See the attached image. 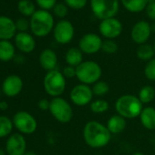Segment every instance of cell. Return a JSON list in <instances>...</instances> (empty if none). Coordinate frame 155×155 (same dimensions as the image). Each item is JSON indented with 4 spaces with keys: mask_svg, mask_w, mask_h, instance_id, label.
<instances>
[{
    "mask_svg": "<svg viewBox=\"0 0 155 155\" xmlns=\"http://www.w3.org/2000/svg\"><path fill=\"white\" fill-rule=\"evenodd\" d=\"M39 63L41 67L47 71L56 69L58 65V57L54 50L50 48L44 49L39 55Z\"/></svg>",
    "mask_w": 155,
    "mask_h": 155,
    "instance_id": "ac0fdd59",
    "label": "cell"
},
{
    "mask_svg": "<svg viewBox=\"0 0 155 155\" xmlns=\"http://www.w3.org/2000/svg\"><path fill=\"white\" fill-rule=\"evenodd\" d=\"M13 124L23 134H32L38 128V122L36 119L28 112L25 110L18 111L13 117Z\"/></svg>",
    "mask_w": 155,
    "mask_h": 155,
    "instance_id": "ba28073f",
    "label": "cell"
},
{
    "mask_svg": "<svg viewBox=\"0 0 155 155\" xmlns=\"http://www.w3.org/2000/svg\"><path fill=\"white\" fill-rule=\"evenodd\" d=\"M92 89V92L95 96H99V97H101L105 94H107L110 91V86L107 82L105 81H99L98 82H96L93 87L91 88Z\"/></svg>",
    "mask_w": 155,
    "mask_h": 155,
    "instance_id": "f1b7e54d",
    "label": "cell"
},
{
    "mask_svg": "<svg viewBox=\"0 0 155 155\" xmlns=\"http://www.w3.org/2000/svg\"><path fill=\"white\" fill-rule=\"evenodd\" d=\"M138 98L142 102V104L151 102L155 99L154 88L152 86H150V85H146V86L142 87L140 89V91H139Z\"/></svg>",
    "mask_w": 155,
    "mask_h": 155,
    "instance_id": "d4e9b609",
    "label": "cell"
},
{
    "mask_svg": "<svg viewBox=\"0 0 155 155\" xmlns=\"http://www.w3.org/2000/svg\"><path fill=\"white\" fill-rule=\"evenodd\" d=\"M75 29L72 23L66 19L58 21L53 29V36L55 40L62 45L68 44L73 39Z\"/></svg>",
    "mask_w": 155,
    "mask_h": 155,
    "instance_id": "30bf717a",
    "label": "cell"
},
{
    "mask_svg": "<svg viewBox=\"0 0 155 155\" xmlns=\"http://www.w3.org/2000/svg\"><path fill=\"white\" fill-rule=\"evenodd\" d=\"M14 61L18 64H23L25 63V58L22 55H18V56H15Z\"/></svg>",
    "mask_w": 155,
    "mask_h": 155,
    "instance_id": "f35d334b",
    "label": "cell"
},
{
    "mask_svg": "<svg viewBox=\"0 0 155 155\" xmlns=\"http://www.w3.org/2000/svg\"><path fill=\"white\" fill-rule=\"evenodd\" d=\"M31 32L38 38L48 36L53 31L55 27L54 18L52 14L47 10H37L30 18Z\"/></svg>",
    "mask_w": 155,
    "mask_h": 155,
    "instance_id": "7a4b0ae2",
    "label": "cell"
},
{
    "mask_svg": "<svg viewBox=\"0 0 155 155\" xmlns=\"http://www.w3.org/2000/svg\"><path fill=\"white\" fill-rule=\"evenodd\" d=\"M13 121L7 116H0V138L9 135L13 130Z\"/></svg>",
    "mask_w": 155,
    "mask_h": 155,
    "instance_id": "4316f807",
    "label": "cell"
},
{
    "mask_svg": "<svg viewBox=\"0 0 155 155\" xmlns=\"http://www.w3.org/2000/svg\"><path fill=\"white\" fill-rule=\"evenodd\" d=\"M142 102L133 95H122L115 102V110L119 115L125 119H135L139 117L143 110Z\"/></svg>",
    "mask_w": 155,
    "mask_h": 155,
    "instance_id": "3957f363",
    "label": "cell"
},
{
    "mask_svg": "<svg viewBox=\"0 0 155 155\" xmlns=\"http://www.w3.org/2000/svg\"><path fill=\"white\" fill-rule=\"evenodd\" d=\"M38 106L40 110H49V107H50V101H48L46 99H42L38 102Z\"/></svg>",
    "mask_w": 155,
    "mask_h": 155,
    "instance_id": "74e56055",
    "label": "cell"
},
{
    "mask_svg": "<svg viewBox=\"0 0 155 155\" xmlns=\"http://www.w3.org/2000/svg\"><path fill=\"white\" fill-rule=\"evenodd\" d=\"M99 31L101 35L106 39H114L121 34L122 24L119 19L115 18L104 19L100 23Z\"/></svg>",
    "mask_w": 155,
    "mask_h": 155,
    "instance_id": "7c38bea8",
    "label": "cell"
},
{
    "mask_svg": "<svg viewBox=\"0 0 155 155\" xmlns=\"http://www.w3.org/2000/svg\"><path fill=\"white\" fill-rule=\"evenodd\" d=\"M25 155H38L35 151H32V150H30V151H27L26 153H25Z\"/></svg>",
    "mask_w": 155,
    "mask_h": 155,
    "instance_id": "60d3db41",
    "label": "cell"
},
{
    "mask_svg": "<svg viewBox=\"0 0 155 155\" xmlns=\"http://www.w3.org/2000/svg\"><path fill=\"white\" fill-rule=\"evenodd\" d=\"M62 74L66 79H72V78L76 77V68L71 67V66H67L63 68Z\"/></svg>",
    "mask_w": 155,
    "mask_h": 155,
    "instance_id": "8d00e7d4",
    "label": "cell"
},
{
    "mask_svg": "<svg viewBox=\"0 0 155 155\" xmlns=\"http://www.w3.org/2000/svg\"><path fill=\"white\" fill-rule=\"evenodd\" d=\"M131 155H145V154H143L142 152H140V151H137V152H134V153H132Z\"/></svg>",
    "mask_w": 155,
    "mask_h": 155,
    "instance_id": "7bdbcfd3",
    "label": "cell"
},
{
    "mask_svg": "<svg viewBox=\"0 0 155 155\" xmlns=\"http://www.w3.org/2000/svg\"><path fill=\"white\" fill-rule=\"evenodd\" d=\"M23 89L22 79L18 75H9L3 81L2 91L4 94L8 97L18 96Z\"/></svg>",
    "mask_w": 155,
    "mask_h": 155,
    "instance_id": "9a60e30c",
    "label": "cell"
},
{
    "mask_svg": "<svg viewBox=\"0 0 155 155\" xmlns=\"http://www.w3.org/2000/svg\"><path fill=\"white\" fill-rule=\"evenodd\" d=\"M17 30L19 32H27L28 28H30V22L28 21L26 18H19L16 22Z\"/></svg>",
    "mask_w": 155,
    "mask_h": 155,
    "instance_id": "e575fe53",
    "label": "cell"
},
{
    "mask_svg": "<svg viewBox=\"0 0 155 155\" xmlns=\"http://www.w3.org/2000/svg\"><path fill=\"white\" fill-rule=\"evenodd\" d=\"M153 48H154V52H155V41H154V45H153Z\"/></svg>",
    "mask_w": 155,
    "mask_h": 155,
    "instance_id": "bcb514c9",
    "label": "cell"
},
{
    "mask_svg": "<svg viewBox=\"0 0 155 155\" xmlns=\"http://www.w3.org/2000/svg\"><path fill=\"white\" fill-rule=\"evenodd\" d=\"M65 60L68 66L77 68L83 62V53L79 48H70L65 55Z\"/></svg>",
    "mask_w": 155,
    "mask_h": 155,
    "instance_id": "44dd1931",
    "label": "cell"
},
{
    "mask_svg": "<svg viewBox=\"0 0 155 155\" xmlns=\"http://www.w3.org/2000/svg\"><path fill=\"white\" fill-rule=\"evenodd\" d=\"M43 86L45 91L49 96L53 98L59 97L64 93L66 90V86H67L66 78L64 77L62 72L57 69L48 71V73L44 78Z\"/></svg>",
    "mask_w": 155,
    "mask_h": 155,
    "instance_id": "5b68a950",
    "label": "cell"
},
{
    "mask_svg": "<svg viewBox=\"0 0 155 155\" xmlns=\"http://www.w3.org/2000/svg\"><path fill=\"white\" fill-rule=\"evenodd\" d=\"M16 35V22L8 17L0 16V40H9Z\"/></svg>",
    "mask_w": 155,
    "mask_h": 155,
    "instance_id": "e0dca14e",
    "label": "cell"
},
{
    "mask_svg": "<svg viewBox=\"0 0 155 155\" xmlns=\"http://www.w3.org/2000/svg\"><path fill=\"white\" fill-rule=\"evenodd\" d=\"M120 3L123 8L131 13H140L145 10L148 0H120Z\"/></svg>",
    "mask_w": 155,
    "mask_h": 155,
    "instance_id": "603a6c76",
    "label": "cell"
},
{
    "mask_svg": "<svg viewBox=\"0 0 155 155\" xmlns=\"http://www.w3.org/2000/svg\"><path fill=\"white\" fill-rule=\"evenodd\" d=\"M91 8L101 21L115 18L120 9V0H91Z\"/></svg>",
    "mask_w": 155,
    "mask_h": 155,
    "instance_id": "8992f818",
    "label": "cell"
},
{
    "mask_svg": "<svg viewBox=\"0 0 155 155\" xmlns=\"http://www.w3.org/2000/svg\"><path fill=\"white\" fill-rule=\"evenodd\" d=\"M53 13L56 17L59 18H64L68 13V9L65 3H57L56 6L53 8Z\"/></svg>",
    "mask_w": 155,
    "mask_h": 155,
    "instance_id": "d6a6232c",
    "label": "cell"
},
{
    "mask_svg": "<svg viewBox=\"0 0 155 155\" xmlns=\"http://www.w3.org/2000/svg\"><path fill=\"white\" fill-rule=\"evenodd\" d=\"M83 138L86 144L91 148L100 149L109 144L111 139V133L107 126L99 121L91 120L84 126Z\"/></svg>",
    "mask_w": 155,
    "mask_h": 155,
    "instance_id": "6da1fadb",
    "label": "cell"
},
{
    "mask_svg": "<svg viewBox=\"0 0 155 155\" xmlns=\"http://www.w3.org/2000/svg\"><path fill=\"white\" fill-rule=\"evenodd\" d=\"M154 55H155V52H154L153 46L147 44V43L140 45L136 51L137 58L139 59H140L142 61H146V62L154 58Z\"/></svg>",
    "mask_w": 155,
    "mask_h": 155,
    "instance_id": "cb8c5ba5",
    "label": "cell"
},
{
    "mask_svg": "<svg viewBox=\"0 0 155 155\" xmlns=\"http://www.w3.org/2000/svg\"><path fill=\"white\" fill-rule=\"evenodd\" d=\"M36 2L41 9L48 11L53 9V8L56 6L57 0H36Z\"/></svg>",
    "mask_w": 155,
    "mask_h": 155,
    "instance_id": "836d02e7",
    "label": "cell"
},
{
    "mask_svg": "<svg viewBox=\"0 0 155 155\" xmlns=\"http://www.w3.org/2000/svg\"><path fill=\"white\" fill-rule=\"evenodd\" d=\"M8 108V104L6 101H1V102H0V110H6Z\"/></svg>",
    "mask_w": 155,
    "mask_h": 155,
    "instance_id": "ab89813d",
    "label": "cell"
},
{
    "mask_svg": "<svg viewBox=\"0 0 155 155\" xmlns=\"http://www.w3.org/2000/svg\"><path fill=\"white\" fill-rule=\"evenodd\" d=\"M151 34V27L150 25L144 20L139 21L131 28L130 31V38L132 41L136 44L142 45L147 43L148 39L150 38Z\"/></svg>",
    "mask_w": 155,
    "mask_h": 155,
    "instance_id": "4fadbf2b",
    "label": "cell"
},
{
    "mask_svg": "<svg viewBox=\"0 0 155 155\" xmlns=\"http://www.w3.org/2000/svg\"><path fill=\"white\" fill-rule=\"evenodd\" d=\"M93 96L92 89L89 85L82 83L76 85L69 93L71 102L79 107H84L89 103H91Z\"/></svg>",
    "mask_w": 155,
    "mask_h": 155,
    "instance_id": "9c48e42d",
    "label": "cell"
},
{
    "mask_svg": "<svg viewBox=\"0 0 155 155\" xmlns=\"http://www.w3.org/2000/svg\"><path fill=\"white\" fill-rule=\"evenodd\" d=\"M64 3L68 8L75 10H80L87 6L88 0H64Z\"/></svg>",
    "mask_w": 155,
    "mask_h": 155,
    "instance_id": "1f68e13d",
    "label": "cell"
},
{
    "mask_svg": "<svg viewBox=\"0 0 155 155\" xmlns=\"http://www.w3.org/2000/svg\"><path fill=\"white\" fill-rule=\"evenodd\" d=\"M119 46L113 39H106L102 43L101 50L106 54H114L118 51Z\"/></svg>",
    "mask_w": 155,
    "mask_h": 155,
    "instance_id": "4dcf8cb0",
    "label": "cell"
},
{
    "mask_svg": "<svg viewBox=\"0 0 155 155\" xmlns=\"http://www.w3.org/2000/svg\"><path fill=\"white\" fill-rule=\"evenodd\" d=\"M18 11L25 17H32L33 14L37 11L36 7L30 0H20L18 3Z\"/></svg>",
    "mask_w": 155,
    "mask_h": 155,
    "instance_id": "484cf974",
    "label": "cell"
},
{
    "mask_svg": "<svg viewBox=\"0 0 155 155\" xmlns=\"http://www.w3.org/2000/svg\"><path fill=\"white\" fill-rule=\"evenodd\" d=\"M149 3H151V2H155V0H148Z\"/></svg>",
    "mask_w": 155,
    "mask_h": 155,
    "instance_id": "f6af8a7d",
    "label": "cell"
},
{
    "mask_svg": "<svg viewBox=\"0 0 155 155\" xmlns=\"http://www.w3.org/2000/svg\"><path fill=\"white\" fill-rule=\"evenodd\" d=\"M102 75L101 67L95 61H83L76 68V78L82 84L91 85L98 82Z\"/></svg>",
    "mask_w": 155,
    "mask_h": 155,
    "instance_id": "277c9868",
    "label": "cell"
},
{
    "mask_svg": "<svg viewBox=\"0 0 155 155\" xmlns=\"http://www.w3.org/2000/svg\"><path fill=\"white\" fill-rule=\"evenodd\" d=\"M102 39L101 38L94 33L85 34L79 41V48L84 54L92 55L96 54L102 48Z\"/></svg>",
    "mask_w": 155,
    "mask_h": 155,
    "instance_id": "8fae6325",
    "label": "cell"
},
{
    "mask_svg": "<svg viewBox=\"0 0 155 155\" xmlns=\"http://www.w3.org/2000/svg\"><path fill=\"white\" fill-rule=\"evenodd\" d=\"M27 142L21 133H13L9 136L6 144V151L8 155H25Z\"/></svg>",
    "mask_w": 155,
    "mask_h": 155,
    "instance_id": "5bb4252c",
    "label": "cell"
},
{
    "mask_svg": "<svg viewBox=\"0 0 155 155\" xmlns=\"http://www.w3.org/2000/svg\"><path fill=\"white\" fill-rule=\"evenodd\" d=\"M126 119L119 114L111 116L107 121V128L111 134H119L126 128Z\"/></svg>",
    "mask_w": 155,
    "mask_h": 155,
    "instance_id": "d6986e66",
    "label": "cell"
},
{
    "mask_svg": "<svg viewBox=\"0 0 155 155\" xmlns=\"http://www.w3.org/2000/svg\"><path fill=\"white\" fill-rule=\"evenodd\" d=\"M0 155H5V151L0 149Z\"/></svg>",
    "mask_w": 155,
    "mask_h": 155,
    "instance_id": "ee69618b",
    "label": "cell"
},
{
    "mask_svg": "<svg viewBox=\"0 0 155 155\" xmlns=\"http://www.w3.org/2000/svg\"><path fill=\"white\" fill-rule=\"evenodd\" d=\"M144 75L149 81H155V58L148 61L144 68Z\"/></svg>",
    "mask_w": 155,
    "mask_h": 155,
    "instance_id": "f546056e",
    "label": "cell"
},
{
    "mask_svg": "<svg viewBox=\"0 0 155 155\" xmlns=\"http://www.w3.org/2000/svg\"><path fill=\"white\" fill-rule=\"evenodd\" d=\"M145 12L147 17L155 22V2H151V3H148L146 8H145Z\"/></svg>",
    "mask_w": 155,
    "mask_h": 155,
    "instance_id": "d590c367",
    "label": "cell"
},
{
    "mask_svg": "<svg viewBox=\"0 0 155 155\" xmlns=\"http://www.w3.org/2000/svg\"><path fill=\"white\" fill-rule=\"evenodd\" d=\"M140 120L142 126L145 129L149 130H155V108L153 107L143 108L140 115Z\"/></svg>",
    "mask_w": 155,
    "mask_h": 155,
    "instance_id": "ffe728a7",
    "label": "cell"
},
{
    "mask_svg": "<svg viewBox=\"0 0 155 155\" xmlns=\"http://www.w3.org/2000/svg\"><path fill=\"white\" fill-rule=\"evenodd\" d=\"M16 47L24 53H31L36 48L34 38L28 32H18L15 37Z\"/></svg>",
    "mask_w": 155,
    "mask_h": 155,
    "instance_id": "2e32d148",
    "label": "cell"
},
{
    "mask_svg": "<svg viewBox=\"0 0 155 155\" xmlns=\"http://www.w3.org/2000/svg\"><path fill=\"white\" fill-rule=\"evenodd\" d=\"M49 111L51 115L61 123L69 122L74 115L71 105L63 98L57 97L50 101Z\"/></svg>",
    "mask_w": 155,
    "mask_h": 155,
    "instance_id": "52a82bcc",
    "label": "cell"
},
{
    "mask_svg": "<svg viewBox=\"0 0 155 155\" xmlns=\"http://www.w3.org/2000/svg\"><path fill=\"white\" fill-rule=\"evenodd\" d=\"M15 58V47L9 40H0V60L8 62Z\"/></svg>",
    "mask_w": 155,
    "mask_h": 155,
    "instance_id": "7402d4cb",
    "label": "cell"
},
{
    "mask_svg": "<svg viewBox=\"0 0 155 155\" xmlns=\"http://www.w3.org/2000/svg\"><path fill=\"white\" fill-rule=\"evenodd\" d=\"M90 108H91V110L93 113L100 114V113H104V112L108 111V110L110 108V105H109V102L107 101L99 99V100L91 101V103L90 105Z\"/></svg>",
    "mask_w": 155,
    "mask_h": 155,
    "instance_id": "83f0119b",
    "label": "cell"
},
{
    "mask_svg": "<svg viewBox=\"0 0 155 155\" xmlns=\"http://www.w3.org/2000/svg\"><path fill=\"white\" fill-rule=\"evenodd\" d=\"M150 27H151V32H154L155 33V22L152 25H150Z\"/></svg>",
    "mask_w": 155,
    "mask_h": 155,
    "instance_id": "b9f144b4",
    "label": "cell"
}]
</instances>
